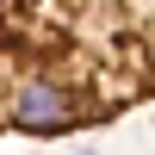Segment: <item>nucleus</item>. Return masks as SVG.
<instances>
[{"label": "nucleus", "mask_w": 155, "mask_h": 155, "mask_svg": "<svg viewBox=\"0 0 155 155\" xmlns=\"http://www.w3.org/2000/svg\"><path fill=\"white\" fill-rule=\"evenodd\" d=\"M19 74V137H74L155 99V0H0Z\"/></svg>", "instance_id": "1"}, {"label": "nucleus", "mask_w": 155, "mask_h": 155, "mask_svg": "<svg viewBox=\"0 0 155 155\" xmlns=\"http://www.w3.org/2000/svg\"><path fill=\"white\" fill-rule=\"evenodd\" d=\"M12 112H19V74H12L6 50H0V137H12Z\"/></svg>", "instance_id": "2"}]
</instances>
